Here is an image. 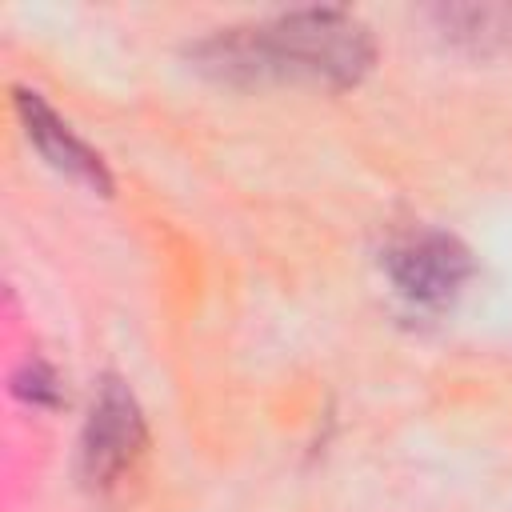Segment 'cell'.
<instances>
[{"label": "cell", "mask_w": 512, "mask_h": 512, "mask_svg": "<svg viewBox=\"0 0 512 512\" xmlns=\"http://www.w3.org/2000/svg\"><path fill=\"white\" fill-rule=\"evenodd\" d=\"M216 40L224 68L308 76L320 84H356L372 64L368 28L344 12H292L260 28H232Z\"/></svg>", "instance_id": "obj_1"}, {"label": "cell", "mask_w": 512, "mask_h": 512, "mask_svg": "<svg viewBox=\"0 0 512 512\" xmlns=\"http://www.w3.org/2000/svg\"><path fill=\"white\" fill-rule=\"evenodd\" d=\"M388 268L404 296L420 304H444L468 276V252L456 240L428 232V236H412L408 244H400L388 256Z\"/></svg>", "instance_id": "obj_3"}, {"label": "cell", "mask_w": 512, "mask_h": 512, "mask_svg": "<svg viewBox=\"0 0 512 512\" xmlns=\"http://www.w3.org/2000/svg\"><path fill=\"white\" fill-rule=\"evenodd\" d=\"M16 112H20V120H24L28 140L40 148V156H44L52 168H60L64 176H72V180H80V184H88V188H96V192H104V196L112 192V176H108L104 160H100L84 140H76L72 128H68L36 92H16Z\"/></svg>", "instance_id": "obj_4"}, {"label": "cell", "mask_w": 512, "mask_h": 512, "mask_svg": "<svg viewBox=\"0 0 512 512\" xmlns=\"http://www.w3.org/2000/svg\"><path fill=\"white\" fill-rule=\"evenodd\" d=\"M144 444L148 436H144V420H140L132 392L120 380H104L96 408L88 416V428H84V448H80L84 480L96 492L116 488L124 476L136 472Z\"/></svg>", "instance_id": "obj_2"}]
</instances>
